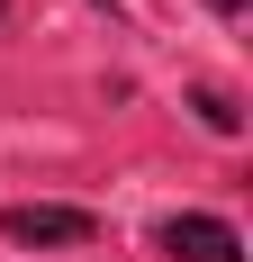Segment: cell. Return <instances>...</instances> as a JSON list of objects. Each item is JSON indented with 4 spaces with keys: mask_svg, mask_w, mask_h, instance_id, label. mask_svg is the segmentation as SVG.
<instances>
[{
    "mask_svg": "<svg viewBox=\"0 0 253 262\" xmlns=\"http://www.w3.org/2000/svg\"><path fill=\"white\" fill-rule=\"evenodd\" d=\"M163 253H181V262H244V235L226 217H172L163 226Z\"/></svg>",
    "mask_w": 253,
    "mask_h": 262,
    "instance_id": "obj_1",
    "label": "cell"
},
{
    "mask_svg": "<svg viewBox=\"0 0 253 262\" xmlns=\"http://www.w3.org/2000/svg\"><path fill=\"white\" fill-rule=\"evenodd\" d=\"M199 118H208V127H217V136H235V127H244V108H235L226 91H199Z\"/></svg>",
    "mask_w": 253,
    "mask_h": 262,
    "instance_id": "obj_3",
    "label": "cell"
},
{
    "mask_svg": "<svg viewBox=\"0 0 253 262\" xmlns=\"http://www.w3.org/2000/svg\"><path fill=\"white\" fill-rule=\"evenodd\" d=\"M9 235H18V244H91V217H81V208H46V199H27V208H9Z\"/></svg>",
    "mask_w": 253,
    "mask_h": 262,
    "instance_id": "obj_2",
    "label": "cell"
},
{
    "mask_svg": "<svg viewBox=\"0 0 253 262\" xmlns=\"http://www.w3.org/2000/svg\"><path fill=\"white\" fill-rule=\"evenodd\" d=\"M217 9H244V0H217Z\"/></svg>",
    "mask_w": 253,
    "mask_h": 262,
    "instance_id": "obj_4",
    "label": "cell"
}]
</instances>
